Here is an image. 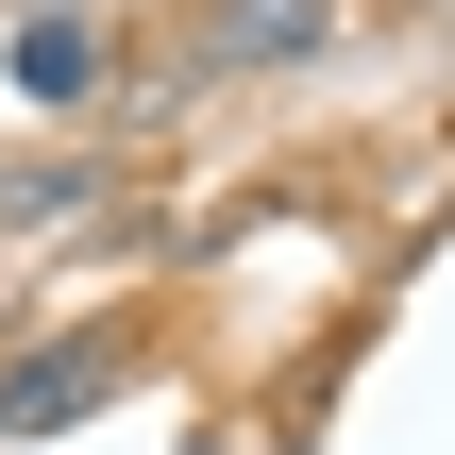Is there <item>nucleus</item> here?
Here are the masks:
<instances>
[{
    "mask_svg": "<svg viewBox=\"0 0 455 455\" xmlns=\"http://www.w3.org/2000/svg\"><path fill=\"white\" fill-rule=\"evenodd\" d=\"M101 388H135V338H118V321H84V338H51V355H0V439L84 422Z\"/></svg>",
    "mask_w": 455,
    "mask_h": 455,
    "instance_id": "obj_1",
    "label": "nucleus"
},
{
    "mask_svg": "<svg viewBox=\"0 0 455 455\" xmlns=\"http://www.w3.org/2000/svg\"><path fill=\"white\" fill-rule=\"evenodd\" d=\"M17 84H34V101H84V84H101V34H84V17H34V34H17Z\"/></svg>",
    "mask_w": 455,
    "mask_h": 455,
    "instance_id": "obj_2",
    "label": "nucleus"
},
{
    "mask_svg": "<svg viewBox=\"0 0 455 455\" xmlns=\"http://www.w3.org/2000/svg\"><path fill=\"white\" fill-rule=\"evenodd\" d=\"M220 34H236V51H321V0H236Z\"/></svg>",
    "mask_w": 455,
    "mask_h": 455,
    "instance_id": "obj_3",
    "label": "nucleus"
}]
</instances>
